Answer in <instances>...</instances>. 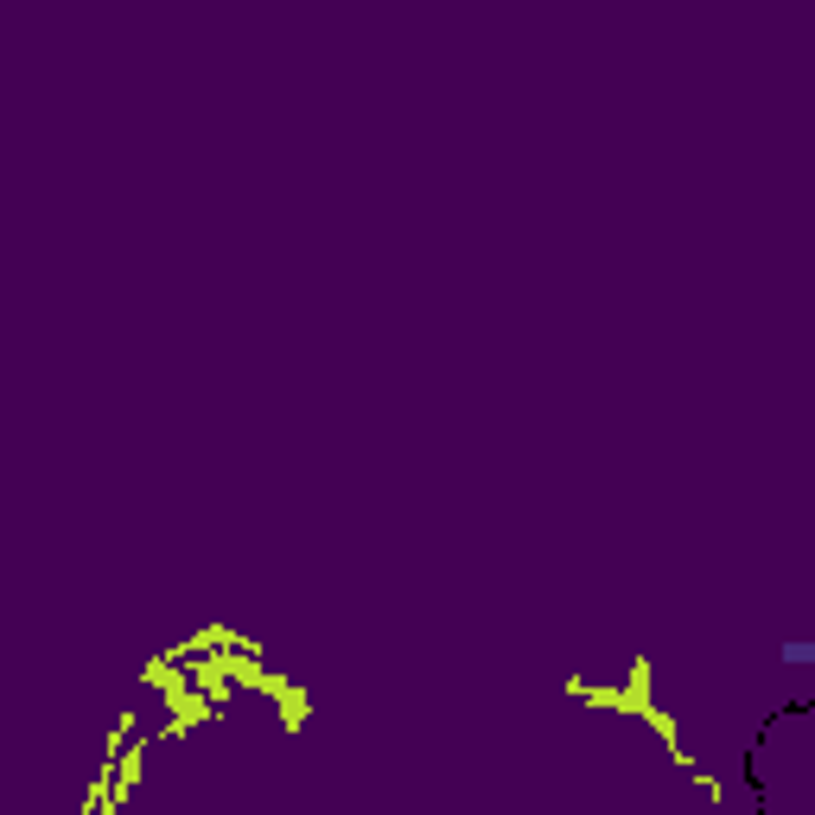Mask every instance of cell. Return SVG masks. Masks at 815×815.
Segmentation results:
<instances>
[{"mask_svg": "<svg viewBox=\"0 0 815 815\" xmlns=\"http://www.w3.org/2000/svg\"><path fill=\"white\" fill-rule=\"evenodd\" d=\"M784 663H815V637L809 644H784Z\"/></svg>", "mask_w": 815, "mask_h": 815, "instance_id": "6da1fadb", "label": "cell"}]
</instances>
